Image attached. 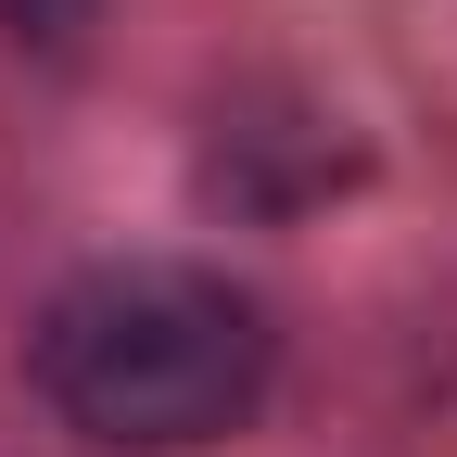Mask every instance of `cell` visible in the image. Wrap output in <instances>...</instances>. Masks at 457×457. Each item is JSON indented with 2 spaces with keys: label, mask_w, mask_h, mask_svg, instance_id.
<instances>
[{
  "label": "cell",
  "mask_w": 457,
  "mask_h": 457,
  "mask_svg": "<svg viewBox=\"0 0 457 457\" xmlns=\"http://www.w3.org/2000/svg\"><path fill=\"white\" fill-rule=\"evenodd\" d=\"M38 394L64 432L114 457H179L254 420L267 318L216 267H89L38 318Z\"/></svg>",
  "instance_id": "6da1fadb"
}]
</instances>
